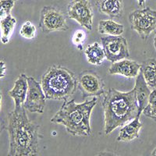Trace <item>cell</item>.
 <instances>
[{
	"instance_id": "4316f807",
	"label": "cell",
	"mask_w": 156,
	"mask_h": 156,
	"mask_svg": "<svg viewBox=\"0 0 156 156\" xmlns=\"http://www.w3.org/2000/svg\"><path fill=\"white\" fill-rule=\"evenodd\" d=\"M138 1V4L140 6H144V2H145V0H137Z\"/></svg>"
},
{
	"instance_id": "ac0fdd59",
	"label": "cell",
	"mask_w": 156,
	"mask_h": 156,
	"mask_svg": "<svg viewBox=\"0 0 156 156\" xmlns=\"http://www.w3.org/2000/svg\"><path fill=\"white\" fill-rule=\"evenodd\" d=\"M98 30L100 34L109 36L122 35L124 32V26L113 21L112 20H100L98 26Z\"/></svg>"
},
{
	"instance_id": "f546056e",
	"label": "cell",
	"mask_w": 156,
	"mask_h": 156,
	"mask_svg": "<svg viewBox=\"0 0 156 156\" xmlns=\"http://www.w3.org/2000/svg\"><path fill=\"white\" fill-rule=\"evenodd\" d=\"M154 48H155V50H156V33H155V35H154Z\"/></svg>"
},
{
	"instance_id": "7402d4cb",
	"label": "cell",
	"mask_w": 156,
	"mask_h": 156,
	"mask_svg": "<svg viewBox=\"0 0 156 156\" xmlns=\"http://www.w3.org/2000/svg\"><path fill=\"white\" fill-rule=\"evenodd\" d=\"M15 0H0V20L10 15Z\"/></svg>"
},
{
	"instance_id": "f1b7e54d",
	"label": "cell",
	"mask_w": 156,
	"mask_h": 156,
	"mask_svg": "<svg viewBox=\"0 0 156 156\" xmlns=\"http://www.w3.org/2000/svg\"><path fill=\"white\" fill-rule=\"evenodd\" d=\"M151 156H156V147L154 149V150H153L152 152H151Z\"/></svg>"
},
{
	"instance_id": "ffe728a7",
	"label": "cell",
	"mask_w": 156,
	"mask_h": 156,
	"mask_svg": "<svg viewBox=\"0 0 156 156\" xmlns=\"http://www.w3.org/2000/svg\"><path fill=\"white\" fill-rule=\"evenodd\" d=\"M142 113L146 117L156 121V89L152 90L149 96L148 102Z\"/></svg>"
},
{
	"instance_id": "cb8c5ba5",
	"label": "cell",
	"mask_w": 156,
	"mask_h": 156,
	"mask_svg": "<svg viewBox=\"0 0 156 156\" xmlns=\"http://www.w3.org/2000/svg\"><path fill=\"white\" fill-rule=\"evenodd\" d=\"M6 65L5 62L3 61H0V80L4 78L6 74Z\"/></svg>"
},
{
	"instance_id": "83f0119b",
	"label": "cell",
	"mask_w": 156,
	"mask_h": 156,
	"mask_svg": "<svg viewBox=\"0 0 156 156\" xmlns=\"http://www.w3.org/2000/svg\"><path fill=\"white\" fill-rule=\"evenodd\" d=\"M2 92L0 91V111H1V108H2Z\"/></svg>"
},
{
	"instance_id": "5b68a950",
	"label": "cell",
	"mask_w": 156,
	"mask_h": 156,
	"mask_svg": "<svg viewBox=\"0 0 156 156\" xmlns=\"http://www.w3.org/2000/svg\"><path fill=\"white\" fill-rule=\"evenodd\" d=\"M129 21L132 30L146 40L156 29V10L150 7L136 9L129 13Z\"/></svg>"
},
{
	"instance_id": "30bf717a",
	"label": "cell",
	"mask_w": 156,
	"mask_h": 156,
	"mask_svg": "<svg viewBox=\"0 0 156 156\" xmlns=\"http://www.w3.org/2000/svg\"><path fill=\"white\" fill-rule=\"evenodd\" d=\"M28 89H27V97L23 103V107L30 112L43 113L46 98L41 83L32 76H27Z\"/></svg>"
},
{
	"instance_id": "4fadbf2b",
	"label": "cell",
	"mask_w": 156,
	"mask_h": 156,
	"mask_svg": "<svg viewBox=\"0 0 156 156\" xmlns=\"http://www.w3.org/2000/svg\"><path fill=\"white\" fill-rule=\"evenodd\" d=\"M28 82L27 76L24 74L20 75L14 83V85L9 91V95L12 98L15 102V107L23 105L26 97H27Z\"/></svg>"
},
{
	"instance_id": "9c48e42d",
	"label": "cell",
	"mask_w": 156,
	"mask_h": 156,
	"mask_svg": "<svg viewBox=\"0 0 156 156\" xmlns=\"http://www.w3.org/2000/svg\"><path fill=\"white\" fill-rule=\"evenodd\" d=\"M67 15L87 30H92L94 12L89 0H73L67 6Z\"/></svg>"
},
{
	"instance_id": "6da1fadb",
	"label": "cell",
	"mask_w": 156,
	"mask_h": 156,
	"mask_svg": "<svg viewBox=\"0 0 156 156\" xmlns=\"http://www.w3.org/2000/svg\"><path fill=\"white\" fill-rule=\"evenodd\" d=\"M23 105L8 114V156H37L40 126L30 120Z\"/></svg>"
},
{
	"instance_id": "484cf974",
	"label": "cell",
	"mask_w": 156,
	"mask_h": 156,
	"mask_svg": "<svg viewBox=\"0 0 156 156\" xmlns=\"http://www.w3.org/2000/svg\"><path fill=\"white\" fill-rule=\"evenodd\" d=\"M5 122L3 121V119H2L0 118V134L2 133V130L5 129Z\"/></svg>"
},
{
	"instance_id": "7a4b0ae2",
	"label": "cell",
	"mask_w": 156,
	"mask_h": 156,
	"mask_svg": "<svg viewBox=\"0 0 156 156\" xmlns=\"http://www.w3.org/2000/svg\"><path fill=\"white\" fill-rule=\"evenodd\" d=\"M101 106L105 119L104 131L106 135L124 126L138 115V103L134 88L127 92L109 88L104 94Z\"/></svg>"
},
{
	"instance_id": "52a82bcc",
	"label": "cell",
	"mask_w": 156,
	"mask_h": 156,
	"mask_svg": "<svg viewBox=\"0 0 156 156\" xmlns=\"http://www.w3.org/2000/svg\"><path fill=\"white\" fill-rule=\"evenodd\" d=\"M77 87L82 92L83 99L88 97H97L104 94L105 90V83L101 76L94 72L83 71L77 77Z\"/></svg>"
},
{
	"instance_id": "4dcf8cb0",
	"label": "cell",
	"mask_w": 156,
	"mask_h": 156,
	"mask_svg": "<svg viewBox=\"0 0 156 156\" xmlns=\"http://www.w3.org/2000/svg\"><path fill=\"white\" fill-rule=\"evenodd\" d=\"M15 1H16V0H15Z\"/></svg>"
},
{
	"instance_id": "ba28073f",
	"label": "cell",
	"mask_w": 156,
	"mask_h": 156,
	"mask_svg": "<svg viewBox=\"0 0 156 156\" xmlns=\"http://www.w3.org/2000/svg\"><path fill=\"white\" fill-rule=\"evenodd\" d=\"M101 41L105 58L112 63L129 57L128 43L124 37L106 36L101 37Z\"/></svg>"
},
{
	"instance_id": "7c38bea8",
	"label": "cell",
	"mask_w": 156,
	"mask_h": 156,
	"mask_svg": "<svg viewBox=\"0 0 156 156\" xmlns=\"http://www.w3.org/2000/svg\"><path fill=\"white\" fill-rule=\"evenodd\" d=\"M98 12L110 18H119L123 13V0H95Z\"/></svg>"
},
{
	"instance_id": "5bb4252c",
	"label": "cell",
	"mask_w": 156,
	"mask_h": 156,
	"mask_svg": "<svg viewBox=\"0 0 156 156\" xmlns=\"http://www.w3.org/2000/svg\"><path fill=\"white\" fill-rule=\"evenodd\" d=\"M133 88L136 92V99H137V103H138V115L136 117H140L144 108L147 105L149 96L151 92V89L147 85L144 76L140 71L138 76L136 77L135 86Z\"/></svg>"
},
{
	"instance_id": "d6986e66",
	"label": "cell",
	"mask_w": 156,
	"mask_h": 156,
	"mask_svg": "<svg viewBox=\"0 0 156 156\" xmlns=\"http://www.w3.org/2000/svg\"><path fill=\"white\" fill-rule=\"evenodd\" d=\"M16 19L11 16V14L0 20L1 41L2 44H7L9 41L12 32L16 27Z\"/></svg>"
},
{
	"instance_id": "8992f818",
	"label": "cell",
	"mask_w": 156,
	"mask_h": 156,
	"mask_svg": "<svg viewBox=\"0 0 156 156\" xmlns=\"http://www.w3.org/2000/svg\"><path fill=\"white\" fill-rule=\"evenodd\" d=\"M39 27L44 34L53 31H65L69 29L62 11L53 6H44L41 11Z\"/></svg>"
},
{
	"instance_id": "9a60e30c",
	"label": "cell",
	"mask_w": 156,
	"mask_h": 156,
	"mask_svg": "<svg viewBox=\"0 0 156 156\" xmlns=\"http://www.w3.org/2000/svg\"><path fill=\"white\" fill-rule=\"evenodd\" d=\"M141 127L142 123L140 121V117H136L135 119H132L130 122L122 126L116 140L122 142L131 141L139 137Z\"/></svg>"
},
{
	"instance_id": "3957f363",
	"label": "cell",
	"mask_w": 156,
	"mask_h": 156,
	"mask_svg": "<svg viewBox=\"0 0 156 156\" xmlns=\"http://www.w3.org/2000/svg\"><path fill=\"white\" fill-rule=\"evenodd\" d=\"M97 102L95 97L82 103H76L75 99L66 100L50 121L62 125L67 133L73 136H89L91 134L90 115Z\"/></svg>"
},
{
	"instance_id": "e0dca14e",
	"label": "cell",
	"mask_w": 156,
	"mask_h": 156,
	"mask_svg": "<svg viewBox=\"0 0 156 156\" xmlns=\"http://www.w3.org/2000/svg\"><path fill=\"white\" fill-rule=\"evenodd\" d=\"M84 52L87 62L95 66H100L105 58L103 48L98 42H94L87 45Z\"/></svg>"
},
{
	"instance_id": "2e32d148",
	"label": "cell",
	"mask_w": 156,
	"mask_h": 156,
	"mask_svg": "<svg viewBox=\"0 0 156 156\" xmlns=\"http://www.w3.org/2000/svg\"><path fill=\"white\" fill-rule=\"evenodd\" d=\"M140 72L151 90L156 89V59L148 58L141 64Z\"/></svg>"
},
{
	"instance_id": "44dd1931",
	"label": "cell",
	"mask_w": 156,
	"mask_h": 156,
	"mask_svg": "<svg viewBox=\"0 0 156 156\" xmlns=\"http://www.w3.org/2000/svg\"><path fill=\"white\" fill-rule=\"evenodd\" d=\"M36 27L30 21H26L20 27V34L24 38L32 39L36 36Z\"/></svg>"
},
{
	"instance_id": "d4e9b609",
	"label": "cell",
	"mask_w": 156,
	"mask_h": 156,
	"mask_svg": "<svg viewBox=\"0 0 156 156\" xmlns=\"http://www.w3.org/2000/svg\"><path fill=\"white\" fill-rule=\"evenodd\" d=\"M95 156H119L115 153L109 152V151H101V152L98 153Z\"/></svg>"
},
{
	"instance_id": "603a6c76",
	"label": "cell",
	"mask_w": 156,
	"mask_h": 156,
	"mask_svg": "<svg viewBox=\"0 0 156 156\" xmlns=\"http://www.w3.org/2000/svg\"><path fill=\"white\" fill-rule=\"evenodd\" d=\"M86 38V34L85 32L83 31V30H77L74 33L73 36V38H72V41H73V44H76L78 48H80V50H81L82 44H83L84 41H85Z\"/></svg>"
},
{
	"instance_id": "277c9868",
	"label": "cell",
	"mask_w": 156,
	"mask_h": 156,
	"mask_svg": "<svg viewBox=\"0 0 156 156\" xmlns=\"http://www.w3.org/2000/svg\"><path fill=\"white\" fill-rule=\"evenodd\" d=\"M40 83L46 99L66 101L76 92L77 78L67 68L53 65L44 73Z\"/></svg>"
},
{
	"instance_id": "8fae6325",
	"label": "cell",
	"mask_w": 156,
	"mask_h": 156,
	"mask_svg": "<svg viewBox=\"0 0 156 156\" xmlns=\"http://www.w3.org/2000/svg\"><path fill=\"white\" fill-rule=\"evenodd\" d=\"M141 64L129 58H123L113 62L108 69L111 75H121L127 78H135L138 76Z\"/></svg>"
}]
</instances>
